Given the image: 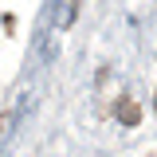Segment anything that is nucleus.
I'll return each mask as SVG.
<instances>
[{
  "instance_id": "nucleus-1",
  "label": "nucleus",
  "mask_w": 157,
  "mask_h": 157,
  "mask_svg": "<svg viewBox=\"0 0 157 157\" xmlns=\"http://www.w3.org/2000/svg\"><path fill=\"white\" fill-rule=\"evenodd\" d=\"M118 118L134 126V122H137V106H134V102H118Z\"/></svg>"
}]
</instances>
